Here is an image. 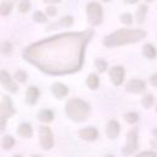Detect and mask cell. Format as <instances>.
<instances>
[{
    "instance_id": "cell-1",
    "label": "cell",
    "mask_w": 157,
    "mask_h": 157,
    "mask_svg": "<svg viewBox=\"0 0 157 157\" xmlns=\"http://www.w3.org/2000/svg\"><path fill=\"white\" fill-rule=\"evenodd\" d=\"M93 34L92 29L59 33L26 47L22 56L47 75L75 74L85 63L86 47Z\"/></svg>"
},
{
    "instance_id": "cell-2",
    "label": "cell",
    "mask_w": 157,
    "mask_h": 157,
    "mask_svg": "<svg viewBox=\"0 0 157 157\" xmlns=\"http://www.w3.org/2000/svg\"><path fill=\"white\" fill-rule=\"evenodd\" d=\"M146 37V32L139 28H120L109 34L103 39V45L107 48H114L120 45H126L131 43H137Z\"/></svg>"
},
{
    "instance_id": "cell-3",
    "label": "cell",
    "mask_w": 157,
    "mask_h": 157,
    "mask_svg": "<svg viewBox=\"0 0 157 157\" xmlns=\"http://www.w3.org/2000/svg\"><path fill=\"white\" fill-rule=\"evenodd\" d=\"M90 113H91L90 104L80 98H71L65 104V114L76 123H82L87 120Z\"/></svg>"
},
{
    "instance_id": "cell-4",
    "label": "cell",
    "mask_w": 157,
    "mask_h": 157,
    "mask_svg": "<svg viewBox=\"0 0 157 157\" xmlns=\"http://www.w3.org/2000/svg\"><path fill=\"white\" fill-rule=\"evenodd\" d=\"M16 113V109L12 105V101L9 96H4L0 102V134L6 129V124L10 117Z\"/></svg>"
},
{
    "instance_id": "cell-5",
    "label": "cell",
    "mask_w": 157,
    "mask_h": 157,
    "mask_svg": "<svg viewBox=\"0 0 157 157\" xmlns=\"http://www.w3.org/2000/svg\"><path fill=\"white\" fill-rule=\"evenodd\" d=\"M87 21L91 26H99L103 22V7L96 1H91L86 6Z\"/></svg>"
},
{
    "instance_id": "cell-6",
    "label": "cell",
    "mask_w": 157,
    "mask_h": 157,
    "mask_svg": "<svg viewBox=\"0 0 157 157\" xmlns=\"http://www.w3.org/2000/svg\"><path fill=\"white\" fill-rule=\"evenodd\" d=\"M139 130L137 128H131L128 134H126V142L125 145L121 147V155L128 157L131 156L134 152H136L137 147H139V135H137Z\"/></svg>"
},
{
    "instance_id": "cell-7",
    "label": "cell",
    "mask_w": 157,
    "mask_h": 157,
    "mask_svg": "<svg viewBox=\"0 0 157 157\" xmlns=\"http://www.w3.org/2000/svg\"><path fill=\"white\" fill-rule=\"evenodd\" d=\"M38 137H39V145L42 146L43 150L49 151L53 148L54 146V135L53 131L50 130V128L48 126H39L38 129Z\"/></svg>"
},
{
    "instance_id": "cell-8",
    "label": "cell",
    "mask_w": 157,
    "mask_h": 157,
    "mask_svg": "<svg viewBox=\"0 0 157 157\" xmlns=\"http://www.w3.org/2000/svg\"><path fill=\"white\" fill-rule=\"evenodd\" d=\"M0 83L10 93H16L18 91V86H17L16 81L5 70H0Z\"/></svg>"
},
{
    "instance_id": "cell-9",
    "label": "cell",
    "mask_w": 157,
    "mask_h": 157,
    "mask_svg": "<svg viewBox=\"0 0 157 157\" xmlns=\"http://www.w3.org/2000/svg\"><path fill=\"white\" fill-rule=\"evenodd\" d=\"M109 78L114 86H120L125 78V69L121 65H115L109 70Z\"/></svg>"
},
{
    "instance_id": "cell-10",
    "label": "cell",
    "mask_w": 157,
    "mask_h": 157,
    "mask_svg": "<svg viewBox=\"0 0 157 157\" xmlns=\"http://www.w3.org/2000/svg\"><path fill=\"white\" fill-rule=\"evenodd\" d=\"M125 90L130 93H142L146 90V82L140 78H132L126 82Z\"/></svg>"
},
{
    "instance_id": "cell-11",
    "label": "cell",
    "mask_w": 157,
    "mask_h": 157,
    "mask_svg": "<svg viewBox=\"0 0 157 157\" xmlns=\"http://www.w3.org/2000/svg\"><path fill=\"white\" fill-rule=\"evenodd\" d=\"M78 137H81L82 140L85 141H96L98 139V130L93 126H86V128H82L78 130Z\"/></svg>"
},
{
    "instance_id": "cell-12",
    "label": "cell",
    "mask_w": 157,
    "mask_h": 157,
    "mask_svg": "<svg viewBox=\"0 0 157 157\" xmlns=\"http://www.w3.org/2000/svg\"><path fill=\"white\" fill-rule=\"evenodd\" d=\"M119 132H120V124L117 120H114V119L109 120L107 123V126H105V135H107V137L109 140H114V139L118 137Z\"/></svg>"
},
{
    "instance_id": "cell-13",
    "label": "cell",
    "mask_w": 157,
    "mask_h": 157,
    "mask_svg": "<svg viewBox=\"0 0 157 157\" xmlns=\"http://www.w3.org/2000/svg\"><path fill=\"white\" fill-rule=\"evenodd\" d=\"M50 91H52L53 96L56 97L58 99L64 98V97L69 93V88H67V86L64 85V83H61V82H55V83H53L52 87H50Z\"/></svg>"
},
{
    "instance_id": "cell-14",
    "label": "cell",
    "mask_w": 157,
    "mask_h": 157,
    "mask_svg": "<svg viewBox=\"0 0 157 157\" xmlns=\"http://www.w3.org/2000/svg\"><path fill=\"white\" fill-rule=\"evenodd\" d=\"M39 98V90L36 86H29L26 91V103L29 105H34Z\"/></svg>"
},
{
    "instance_id": "cell-15",
    "label": "cell",
    "mask_w": 157,
    "mask_h": 157,
    "mask_svg": "<svg viewBox=\"0 0 157 157\" xmlns=\"http://www.w3.org/2000/svg\"><path fill=\"white\" fill-rule=\"evenodd\" d=\"M17 132L20 136L22 137H26V139H29L32 137L33 135V129H32V125L29 123H21L17 128Z\"/></svg>"
},
{
    "instance_id": "cell-16",
    "label": "cell",
    "mask_w": 157,
    "mask_h": 157,
    "mask_svg": "<svg viewBox=\"0 0 157 157\" xmlns=\"http://www.w3.org/2000/svg\"><path fill=\"white\" fill-rule=\"evenodd\" d=\"M142 54L145 58L147 59H155L157 56V49L153 44L151 43H146L144 47H142Z\"/></svg>"
},
{
    "instance_id": "cell-17",
    "label": "cell",
    "mask_w": 157,
    "mask_h": 157,
    "mask_svg": "<svg viewBox=\"0 0 157 157\" xmlns=\"http://www.w3.org/2000/svg\"><path fill=\"white\" fill-rule=\"evenodd\" d=\"M37 118L42 123H50L54 119V113L50 109H42V110L38 112Z\"/></svg>"
},
{
    "instance_id": "cell-18",
    "label": "cell",
    "mask_w": 157,
    "mask_h": 157,
    "mask_svg": "<svg viewBox=\"0 0 157 157\" xmlns=\"http://www.w3.org/2000/svg\"><path fill=\"white\" fill-rule=\"evenodd\" d=\"M86 85L91 90H97L99 87V77L96 74H90L86 78Z\"/></svg>"
},
{
    "instance_id": "cell-19",
    "label": "cell",
    "mask_w": 157,
    "mask_h": 157,
    "mask_svg": "<svg viewBox=\"0 0 157 157\" xmlns=\"http://www.w3.org/2000/svg\"><path fill=\"white\" fill-rule=\"evenodd\" d=\"M13 7V2L10 0H5L0 2V15L1 16H9L12 11Z\"/></svg>"
},
{
    "instance_id": "cell-20",
    "label": "cell",
    "mask_w": 157,
    "mask_h": 157,
    "mask_svg": "<svg viewBox=\"0 0 157 157\" xmlns=\"http://www.w3.org/2000/svg\"><path fill=\"white\" fill-rule=\"evenodd\" d=\"M147 10H148V7H147V5H145V4H142V5H140V6L137 7V11H136V21H137V23L141 25V23L145 21Z\"/></svg>"
},
{
    "instance_id": "cell-21",
    "label": "cell",
    "mask_w": 157,
    "mask_h": 157,
    "mask_svg": "<svg viewBox=\"0 0 157 157\" xmlns=\"http://www.w3.org/2000/svg\"><path fill=\"white\" fill-rule=\"evenodd\" d=\"M153 103H155V97H153L152 93H146L145 96H142V98H141V104H142L144 108L150 109V108L153 105Z\"/></svg>"
},
{
    "instance_id": "cell-22",
    "label": "cell",
    "mask_w": 157,
    "mask_h": 157,
    "mask_svg": "<svg viewBox=\"0 0 157 157\" xmlns=\"http://www.w3.org/2000/svg\"><path fill=\"white\" fill-rule=\"evenodd\" d=\"M15 145V139L11 135H4L1 139V147L4 150H10Z\"/></svg>"
},
{
    "instance_id": "cell-23",
    "label": "cell",
    "mask_w": 157,
    "mask_h": 157,
    "mask_svg": "<svg viewBox=\"0 0 157 157\" xmlns=\"http://www.w3.org/2000/svg\"><path fill=\"white\" fill-rule=\"evenodd\" d=\"M12 44L9 40H4L0 43V54L2 55H10L12 53Z\"/></svg>"
},
{
    "instance_id": "cell-24",
    "label": "cell",
    "mask_w": 157,
    "mask_h": 157,
    "mask_svg": "<svg viewBox=\"0 0 157 157\" xmlns=\"http://www.w3.org/2000/svg\"><path fill=\"white\" fill-rule=\"evenodd\" d=\"M94 66H96V69H97L98 72H104V71H107V69H108V63H107L104 59L98 58V59H96V61H94Z\"/></svg>"
},
{
    "instance_id": "cell-25",
    "label": "cell",
    "mask_w": 157,
    "mask_h": 157,
    "mask_svg": "<svg viewBox=\"0 0 157 157\" xmlns=\"http://www.w3.org/2000/svg\"><path fill=\"white\" fill-rule=\"evenodd\" d=\"M13 78L16 82H20V83H25L27 81V74L25 70H17L15 74H13Z\"/></svg>"
},
{
    "instance_id": "cell-26",
    "label": "cell",
    "mask_w": 157,
    "mask_h": 157,
    "mask_svg": "<svg viewBox=\"0 0 157 157\" xmlns=\"http://www.w3.org/2000/svg\"><path fill=\"white\" fill-rule=\"evenodd\" d=\"M124 119L129 124H135L139 120V114L136 112H128L124 114Z\"/></svg>"
},
{
    "instance_id": "cell-27",
    "label": "cell",
    "mask_w": 157,
    "mask_h": 157,
    "mask_svg": "<svg viewBox=\"0 0 157 157\" xmlns=\"http://www.w3.org/2000/svg\"><path fill=\"white\" fill-rule=\"evenodd\" d=\"M32 17H33V20H34L37 23H45V22L48 21V16H47L44 12H42V11H36Z\"/></svg>"
},
{
    "instance_id": "cell-28",
    "label": "cell",
    "mask_w": 157,
    "mask_h": 157,
    "mask_svg": "<svg viewBox=\"0 0 157 157\" xmlns=\"http://www.w3.org/2000/svg\"><path fill=\"white\" fill-rule=\"evenodd\" d=\"M31 9V1L29 0H21L18 4V11L21 13H26L28 12Z\"/></svg>"
},
{
    "instance_id": "cell-29",
    "label": "cell",
    "mask_w": 157,
    "mask_h": 157,
    "mask_svg": "<svg viewBox=\"0 0 157 157\" xmlns=\"http://www.w3.org/2000/svg\"><path fill=\"white\" fill-rule=\"evenodd\" d=\"M120 22H121L123 25L129 26V25L132 23V16H131L129 12H125V13L120 15Z\"/></svg>"
},
{
    "instance_id": "cell-30",
    "label": "cell",
    "mask_w": 157,
    "mask_h": 157,
    "mask_svg": "<svg viewBox=\"0 0 157 157\" xmlns=\"http://www.w3.org/2000/svg\"><path fill=\"white\" fill-rule=\"evenodd\" d=\"M72 23H74L72 16H64L60 18V25L64 27H70V26H72Z\"/></svg>"
},
{
    "instance_id": "cell-31",
    "label": "cell",
    "mask_w": 157,
    "mask_h": 157,
    "mask_svg": "<svg viewBox=\"0 0 157 157\" xmlns=\"http://www.w3.org/2000/svg\"><path fill=\"white\" fill-rule=\"evenodd\" d=\"M135 157H157V153L155 151H142L137 153Z\"/></svg>"
},
{
    "instance_id": "cell-32",
    "label": "cell",
    "mask_w": 157,
    "mask_h": 157,
    "mask_svg": "<svg viewBox=\"0 0 157 157\" xmlns=\"http://www.w3.org/2000/svg\"><path fill=\"white\" fill-rule=\"evenodd\" d=\"M45 15H47V16H55V15H56V9H55V6L48 5V6L45 7Z\"/></svg>"
},
{
    "instance_id": "cell-33",
    "label": "cell",
    "mask_w": 157,
    "mask_h": 157,
    "mask_svg": "<svg viewBox=\"0 0 157 157\" xmlns=\"http://www.w3.org/2000/svg\"><path fill=\"white\" fill-rule=\"evenodd\" d=\"M150 82H151V85L153 87H157V72L150 77Z\"/></svg>"
},
{
    "instance_id": "cell-34",
    "label": "cell",
    "mask_w": 157,
    "mask_h": 157,
    "mask_svg": "<svg viewBox=\"0 0 157 157\" xmlns=\"http://www.w3.org/2000/svg\"><path fill=\"white\" fill-rule=\"evenodd\" d=\"M61 0H43V2H45V4H49V5H53V4H58V2H60Z\"/></svg>"
},
{
    "instance_id": "cell-35",
    "label": "cell",
    "mask_w": 157,
    "mask_h": 157,
    "mask_svg": "<svg viewBox=\"0 0 157 157\" xmlns=\"http://www.w3.org/2000/svg\"><path fill=\"white\" fill-rule=\"evenodd\" d=\"M126 4H130V5H132V4H136L139 0H124Z\"/></svg>"
},
{
    "instance_id": "cell-36",
    "label": "cell",
    "mask_w": 157,
    "mask_h": 157,
    "mask_svg": "<svg viewBox=\"0 0 157 157\" xmlns=\"http://www.w3.org/2000/svg\"><path fill=\"white\" fill-rule=\"evenodd\" d=\"M152 135H153V137H155V139H156V140H157V128H156V129H153V130H152Z\"/></svg>"
},
{
    "instance_id": "cell-37",
    "label": "cell",
    "mask_w": 157,
    "mask_h": 157,
    "mask_svg": "<svg viewBox=\"0 0 157 157\" xmlns=\"http://www.w3.org/2000/svg\"><path fill=\"white\" fill-rule=\"evenodd\" d=\"M31 157H42V156H40V155H32Z\"/></svg>"
},
{
    "instance_id": "cell-38",
    "label": "cell",
    "mask_w": 157,
    "mask_h": 157,
    "mask_svg": "<svg viewBox=\"0 0 157 157\" xmlns=\"http://www.w3.org/2000/svg\"><path fill=\"white\" fill-rule=\"evenodd\" d=\"M146 2H152V1H155V0H145Z\"/></svg>"
},
{
    "instance_id": "cell-39",
    "label": "cell",
    "mask_w": 157,
    "mask_h": 157,
    "mask_svg": "<svg viewBox=\"0 0 157 157\" xmlns=\"http://www.w3.org/2000/svg\"><path fill=\"white\" fill-rule=\"evenodd\" d=\"M105 157H114V156H113V155H107Z\"/></svg>"
},
{
    "instance_id": "cell-40",
    "label": "cell",
    "mask_w": 157,
    "mask_h": 157,
    "mask_svg": "<svg viewBox=\"0 0 157 157\" xmlns=\"http://www.w3.org/2000/svg\"><path fill=\"white\" fill-rule=\"evenodd\" d=\"M13 157H22V156H20V155H15Z\"/></svg>"
},
{
    "instance_id": "cell-41",
    "label": "cell",
    "mask_w": 157,
    "mask_h": 157,
    "mask_svg": "<svg viewBox=\"0 0 157 157\" xmlns=\"http://www.w3.org/2000/svg\"><path fill=\"white\" fill-rule=\"evenodd\" d=\"M156 113H157V104H156Z\"/></svg>"
},
{
    "instance_id": "cell-42",
    "label": "cell",
    "mask_w": 157,
    "mask_h": 157,
    "mask_svg": "<svg viewBox=\"0 0 157 157\" xmlns=\"http://www.w3.org/2000/svg\"><path fill=\"white\" fill-rule=\"evenodd\" d=\"M103 1H110V0H103Z\"/></svg>"
}]
</instances>
